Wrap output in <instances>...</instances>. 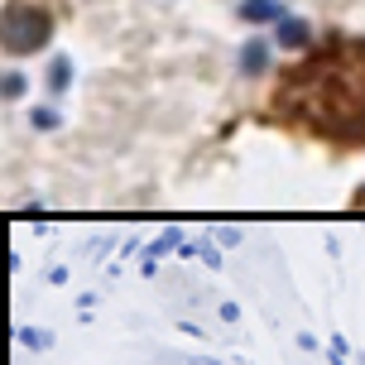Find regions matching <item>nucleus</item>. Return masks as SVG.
<instances>
[{"label":"nucleus","instance_id":"obj_1","mask_svg":"<svg viewBox=\"0 0 365 365\" xmlns=\"http://www.w3.org/2000/svg\"><path fill=\"white\" fill-rule=\"evenodd\" d=\"M269 120L322 145L365 149V38L336 34L279 77Z\"/></svg>","mask_w":365,"mask_h":365}]
</instances>
